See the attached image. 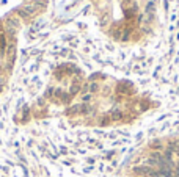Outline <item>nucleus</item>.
Segmentation results:
<instances>
[{"label":"nucleus","mask_w":179,"mask_h":177,"mask_svg":"<svg viewBox=\"0 0 179 177\" xmlns=\"http://www.w3.org/2000/svg\"><path fill=\"white\" fill-rule=\"evenodd\" d=\"M134 172L138 174V175H146V177H153L156 169L154 168H151V166H137L134 168Z\"/></svg>","instance_id":"f257e3e1"},{"label":"nucleus","mask_w":179,"mask_h":177,"mask_svg":"<svg viewBox=\"0 0 179 177\" xmlns=\"http://www.w3.org/2000/svg\"><path fill=\"white\" fill-rule=\"evenodd\" d=\"M35 10H36V6H27V8H24V10L19 11V14L21 16H28V14H32Z\"/></svg>","instance_id":"f03ea898"},{"label":"nucleus","mask_w":179,"mask_h":177,"mask_svg":"<svg viewBox=\"0 0 179 177\" xmlns=\"http://www.w3.org/2000/svg\"><path fill=\"white\" fill-rule=\"evenodd\" d=\"M87 89H90V91H96V89H98V85H96V83H91L90 88H87Z\"/></svg>","instance_id":"7ed1b4c3"},{"label":"nucleus","mask_w":179,"mask_h":177,"mask_svg":"<svg viewBox=\"0 0 179 177\" xmlns=\"http://www.w3.org/2000/svg\"><path fill=\"white\" fill-rule=\"evenodd\" d=\"M90 99H91V96H90V94H87V96H83V100H85V102H88Z\"/></svg>","instance_id":"20e7f679"}]
</instances>
